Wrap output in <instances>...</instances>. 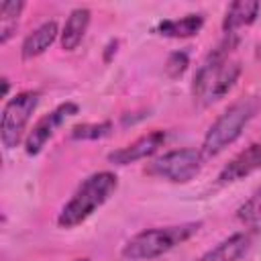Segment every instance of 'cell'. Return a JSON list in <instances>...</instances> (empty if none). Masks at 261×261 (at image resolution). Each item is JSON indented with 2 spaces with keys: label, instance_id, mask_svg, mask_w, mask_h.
Wrapping results in <instances>:
<instances>
[{
  "label": "cell",
  "instance_id": "cell-19",
  "mask_svg": "<svg viewBox=\"0 0 261 261\" xmlns=\"http://www.w3.org/2000/svg\"><path fill=\"white\" fill-rule=\"evenodd\" d=\"M116 47H118V41H110V43L106 45V55H104L106 61H110V53H112V51L116 53Z\"/></svg>",
  "mask_w": 261,
  "mask_h": 261
},
{
  "label": "cell",
  "instance_id": "cell-20",
  "mask_svg": "<svg viewBox=\"0 0 261 261\" xmlns=\"http://www.w3.org/2000/svg\"><path fill=\"white\" fill-rule=\"evenodd\" d=\"M0 82H2V96L6 98V96H8V92H10V82H8V77H2Z\"/></svg>",
  "mask_w": 261,
  "mask_h": 261
},
{
  "label": "cell",
  "instance_id": "cell-9",
  "mask_svg": "<svg viewBox=\"0 0 261 261\" xmlns=\"http://www.w3.org/2000/svg\"><path fill=\"white\" fill-rule=\"evenodd\" d=\"M259 169H261V143H253L222 167V171L218 173V181L220 184L239 181Z\"/></svg>",
  "mask_w": 261,
  "mask_h": 261
},
{
  "label": "cell",
  "instance_id": "cell-7",
  "mask_svg": "<svg viewBox=\"0 0 261 261\" xmlns=\"http://www.w3.org/2000/svg\"><path fill=\"white\" fill-rule=\"evenodd\" d=\"M77 104L75 102H63L57 108H53L51 112H47L45 116H41L33 128L29 130L27 139H24V153L27 155H37L43 151V147L47 145V141L55 135V130L73 114H77Z\"/></svg>",
  "mask_w": 261,
  "mask_h": 261
},
{
  "label": "cell",
  "instance_id": "cell-8",
  "mask_svg": "<svg viewBox=\"0 0 261 261\" xmlns=\"http://www.w3.org/2000/svg\"><path fill=\"white\" fill-rule=\"evenodd\" d=\"M165 139H167V133L161 130V128H155V130L139 137L137 141H133V143L112 151L108 155V161L114 163V165H128V163L147 159V157L155 155L165 145Z\"/></svg>",
  "mask_w": 261,
  "mask_h": 261
},
{
  "label": "cell",
  "instance_id": "cell-3",
  "mask_svg": "<svg viewBox=\"0 0 261 261\" xmlns=\"http://www.w3.org/2000/svg\"><path fill=\"white\" fill-rule=\"evenodd\" d=\"M202 222H181V224H171V226H155V228H145L130 237L124 245L120 255L126 261H151L157 259L175 247L184 245L190 241L198 230Z\"/></svg>",
  "mask_w": 261,
  "mask_h": 261
},
{
  "label": "cell",
  "instance_id": "cell-6",
  "mask_svg": "<svg viewBox=\"0 0 261 261\" xmlns=\"http://www.w3.org/2000/svg\"><path fill=\"white\" fill-rule=\"evenodd\" d=\"M204 159L206 157L202 155L200 149H192V147L173 149L157 157L153 163H149L147 173L171 184H188L200 173Z\"/></svg>",
  "mask_w": 261,
  "mask_h": 261
},
{
  "label": "cell",
  "instance_id": "cell-13",
  "mask_svg": "<svg viewBox=\"0 0 261 261\" xmlns=\"http://www.w3.org/2000/svg\"><path fill=\"white\" fill-rule=\"evenodd\" d=\"M90 18H92V12L88 8H73L61 29V35H59V43H61V49L63 51H75L90 27Z\"/></svg>",
  "mask_w": 261,
  "mask_h": 261
},
{
  "label": "cell",
  "instance_id": "cell-17",
  "mask_svg": "<svg viewBox=\"0 0 261 261\" xmlns=\"http://www.w3.org/2000/svg\"><path fill=\"white\" fill-rule=\"evenodd\" d=\"M112 133V122L110 120H102V122H82L75 124L69 130V139L73 141H98L104 139Z\"/></svg>",
  "mask_w": 261,
  "mask_h": 261
},
{
  "label": "cell",
  "instance_id": "cell-14",
  "mask_svg": "<svg viewBox=\"0 0 261 261\" xmlns=\"http://www.w3.org/2000/svg\"><path fill=\"white\" fill-rule=\"evenodd\" d=\"M204 27V16L202 14H186L181 18H167L161 20L155 31L163 37H171V39H186V37H194L202 31Z\"/></svg>",
  "mask_w": 261,
  "mask_h": 261
},
{
  "label": "cell",
  "instance_id": "cell-11",
  "mask_svg": "<svg viewBox=\"0 0 261 261\" xmlns=\"http://www.w3.org/2000/svg\"><path fill=\"white\" fill-rule=\"evenodd\" d=\"M251 249V234L249 232H234L228 239L220 241L216 247L206 251L196 261H239Z\"/></svg>",
  "mask_w": 261,
  "mask_h": 261
},
{
  "label": "cell",
  "instance_id": "cell-5",
  "mask_svg": "<svg viewBox=\"0 0 261 261\" xmlns=\"http://www.w3.org/2000/svg\"><path fill=\"white\" fill-rule=\"evenodd\" d=\"M41 94L37 90H24L6 100L0 116V141L4 149H14L22 139H27V126L37 110Z\"/></svg>",
  "mask_w": 261,
  "mask_h": 261
},
{
  "label": "cell",
  "instance_id": "cell-18",
  "mask_svg": "<svg viewBox=\"0 0 261 261\" xmlns=\"http://www.w3.org/2000/svg\"><path fill=\"white\" fill-rule=\"evenodd\" d=\"M188 65H190V55H188V51H173V53H169V57H167L163 69H165L167 77L175 80V77L184 75V71L188 69Z\"/></svg>",
  "mask_w": 261,
  "mask_h": 261
},
{
  "label": "cell",
  "instance_id": "cell-10",
  "mask_svg": "<svg viewBox=\"0 0 261 261\" xmlns=\"http://www.w3.org/2000/svg\"><path fill=\"white\" fill-rule=\"evenodd\" d=\"M261 12V2L257 0H237L232 2L222 18V31L224 35H237V31L251 27Z\"/></svg>",
  "mask_w": 261,
  "mask_h": 261
},
{
  "label": "cell",
  "instance_id": "cell-12",
  "mask_svg": "<svg viewBox=\"0 0 261 261\" xmlns=\"http://www.w3.org/2000/svg\"><path fill=\"white\" fill-rule=\"evenodd\" d=\"M59 27L55 20H47L43 24H39L33 33H29L20 45V55L22 59H33V57H39L43 55L53 43L55 39L59 37Z\"/></svg>",
  "mask_w": 261,
  "mask_h": 261
},
{
  "label": "cell",
  "instance_id": "cell-2",
  "mask_svg": "<svg viewBox=\"0 0 261 261\" xmlns=\"http://www.w3.org/2000/svg\"><path fill=\"white\" fill-rule=\"evenodd\" d=\"M116 188L118 177L112 171H96L88 175L73 192V196L67 200V204L61 208L57 224L61 228H73L86 222L100 206H104L114 196Z\"/></svg>",
  "mask_w": 261,
  "mask_h": 261
},
{
  "label": "cell",
  "instance_id": "cell-4",
  "mask_svg": "<svg viewBox=\"0 0 261 261\" xmlns=\"http://www.w3.org/2000/svg\"><path fill=\"white\" fill-rule=\"evenodd\" d=\"M257 110H259V98H255V96H245V98H239L237 102H232L222 114H218V118L206 130L202 147H200L202 155L206 159L216 157L226 147H230L243 135L247 124L257 114Z\"/></svg>",
  "mask_w": 261,
  "mask_h": 261
},
{
  "label": "cell",
  "instance_id": "cell-21",
  "mask_svg": "<svg viewBox=\"0 0 261 261\" xmlns=\"http://www.w3.org/2000/svg\"><path fill=\"white\" fill-rule=\"evenodd\" d=\"M73 261H92V259H88V257H82V259H73Z\"/></svg>",
  "mask_w": 261,
  "mask_h": 261
},
{
  "label": "cell",
  "instance_id": "cell-1",
  "mask_svg": "<svg viewBox=\"0 0 261 261\" xmlns=\"http://www.w3.org/2000/svg\"><path fill=\"white\" fill-rule=\"evenodd\" d=\"M237 43V35H226L224 41L216 45V49H212L198 65L192 82V96L198 104L210 106L222 100L234 88L241 75V63L230 57Z\"/></svg>",
  "mask_w": 261,
  "mask_h": 261
},
{
  "label": "cell",
  "instance_id": "cell-15",
  "mask_svg": "<svg viewBox=\"0 0 261 261\" xmlns=\"http://www.w3.org/2000/svg\"><path fill=\"white\" fill-rule=\"evenodd\" d=\"M24 10L22 0H6L0 4V43L6 45L16 33L20 12Z\"/></svg>",
  "mask_w": 261,
  "mask_h": 261
},
{
  "label": "cell",
  "instance_id": "cell-16",
  "mask_svg": "<svg viewBox=\"0 0 261 261\" xmlns=\"http://www.w3.org/2000/svg\"><path fill=\"white\" fill-rule=\"evenodd\" d=\"M237 218L251 232H261V190L253 192L237 208Z\"/></svg>",
  "mask_w": 261,
  "mask_h": 261
}]
</instances>
